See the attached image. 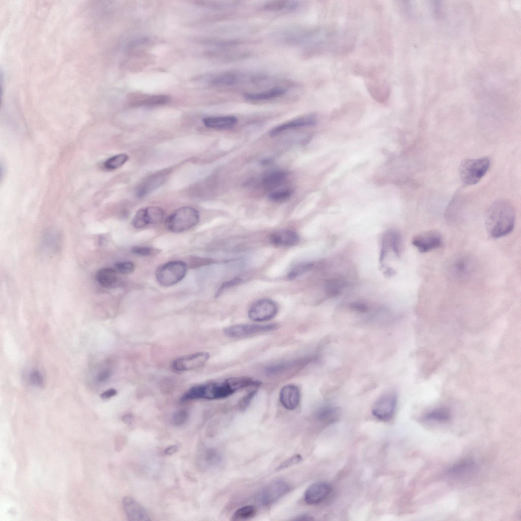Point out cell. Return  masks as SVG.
I'll return each mask as SVG.
<instances>
[{"mask_svg":"<svg viewBox=\"0 0 521 521\" xmlns=\"http://www.w3.org/2000/svg\"><path fill=\"white\" fill-rule=\"evenodd\" d=\"M302 457L300 455L296 454L285 461L279 467V470H282L295 465L301 461Z\"/></svg>","mask_w":521,"mask_h":521,"instance_id":"38","label":"cell"},{"mask_svg":"<svg viewBox=\"0 0 521 521\" xmlns=\"http://www.w3.org/2000/svg\"><path fill=\"white\" fill-rule=\"evenodd\" d=\"M474 463L470 459H466L449 468L447 471L448 474L453 477L463 476L473 471L474 468Z\"/></svg>","mask_w":521,"mask_h":521,"instance_id":"24","label":"cell"},{"mask_svg":"<svg viewBox=\"0 0 521 521\" xmlns=\"http://www.w3.org/2000/svg\"><path fill=\"white\" fill-rule=\"evenodd\" d=\"M316 121L317 119L314 115L303 116L274 128L270 132V136L274 137L288 130L313 126L316 124Z\"/></svg>","mask_w":521,"mask_h":521,"instance_id":"14","label":"cell"},{"mask_svg":"<svg viewBox=\"0 0 521 521\" xmlns=\"http://www.w3.org/2000/svg\"><path fill=\"white\" fill-rule=\"evenodd\" d=\"M116 271L121 274H129L133 273L135 269L134 264L129 261L119 262L115 265Z\"/></svg>","mask_w":521,"mask_h":521,"instance_id":"33","label":"cell"},{"mask_svg":"<svg viewBox=\"0 0 521 521\" xmlns=\"http://www.w3.org/2000/svg\"><path fill=\"white\" fill-rule=\"evenodd\" d=\"M313 265L314 264L312 263H304L297 265L290 272L289 278L291 279L296 278L302 273L310 270Z\"/></svg>","mask_w":521,"mask_h":521,"instance_id":"35","label":"cell"},{"mask_svg":"<svg viewBox=\"0 0 521 521\" xmlns=\"http://www.w3.org/2000/svg\"><path fill=\"white\" fill-rule=\"evenodd\" d=\"M330 485L324 481H319L311 485L304 493V500L309 504H317L323 501L330 494Z\"/></svg>","mask_w":521,"mask_h":521,"instance_id":"12","label":"cell"},{"mask_svg":"<svg viewBox=\"0 0 521 521\" xmlns=\"http://www.w3.org/2000/svg\"><path fill=\"white\" fill-rule=\"evenodd\" d=\"M187 269L188 265L185 262L180 261L168 262L157 270V280L163 286H172L185 278Z\"/></svg>","mask_w":521,"mask_h":521,"instance_id":"5","label":"cell"},{"mask_svg":"<svg viewBox=\"0 0 521 521\" xmlns=\"http://www.w3.org/2000/svg\"><path fill=\"white\" fill-rule=\"evenodd\" d=\"M111 375V371L109 369H105L100 372L97 376V381L103 383L107 381Z\"/></svg>","mask_w":521,"mask_h":521,"instance_id":"42","label":"cell"},{"mask_svg":"<svg viewBox=\"0 0 521 521\" xmlns=\"http://www.w3.org/2000/svg\"><path fill=\"white\" fill-rule=\"evenodd\" d=\"M385 274L387 276H391L393 274V270L391 269H388L385 272Z\"/></svg>","mask_w":521,"mask_h":521,"instance_id":"48","label":"cell"},{"mask_svg":"<svg viewBox=\"0 0 521 521\" xmlns=\"http://www.w3.org/2000/svg\"><path fill=\"white\" fill-rule=\"evenodd\" d=\"M133 416L130 414H126L123 417V418H122V420L127 424L131 423L133 421Z\"/></svg>","mask_w":521,"mask_h":521,"instance_id":"46","label":"cell"},{"mask_svg":"<svg viewBox=\"0 0 521 521\" xmlns=\"http://www.w3.org/2000/svg\"><path fill=\"white\" fill-rule=\"evenodd\" d=\"M168 100V97L166 96H153L147 99L144 104L147 106L160 105L167 103Z\"/></svg>","mask_w":521,"mask_h":521,"instance_id":"37","label":"cell"},{"mask_svg":"<svg viewBox=\"0 0 521 521\" xmlns=\"http://www.w3.org/2000/svg\"><path fill=\"white\" fill-rule=\"evenodd\" d=\"M132 252L134 254L140 256H151L156 255L160 253V251L151 248L137 247L132 249Z\"/></svg>","mask_w":521,"mask_h":521,"instance_id":"34","label":"cell"},{"mask_svg":"<svg viewBox=\"0 0 521 521\" xmlns=\"http://www.w3.org/2000/svg\"><path fill=\"white\" fill-rule=\"evenodd\" d=\"M278 311V306L275 302L269 299H262L252 305L248 316L253 321L264 322L274 318Z\"/></svg>","mask_w":521,"mask_h":521,"instance_id":"8","label":"cell"},{"mask_svg":"<svg viewBox=\"0 0 521 521\" xmlns=\"http://www.w3.org/2000/svg\"><path fill=\"white\" fill-rule=\"evenodd\" d=\"M209 357V354L206 352H197L180 357L173 362V369L178 372L195 370L204 365Z\"/></svg>","mask_w":521,"mask_h":521,"instance_id":"9","label":"cell"},{"mask_svg":"<svg viewBox=\"0 0 521 521\" xmlns=\"http://www.w3.org/2000/svg\"><path fill=\"white\" fill-rule=\"evenodd\" d=\"M474 258L466 253H459L451 257L446 264L449 276L454 280L464 281L472 277L475 269Z\"/></svg>","mask_w":521,"mask_h":521,"instance_id":"3","label":"cell"},{"mask_svg":"<svg viewBox=\"0 0 521 521\" xmlns=\"http://www.w3.org/2000/svg\"><path fill=\"white\" fill-rule=\"evenodd\" d=\"M423 418L426 421L445 422L450 418V413L445 408H438L426 413Z\"/></svg>","mask_w":521,"mask_h":521,"instance_id":"28","label":"cell"},{"mask_svg":"<svg viewBox=\"0 0 521 521\" xmlns=\"http://www.w3.org/2000/svg\"><path fill=\"white\" fill-rule=\"evenodd\" d=\"M240 281H241L240 279H235L234 280H232L231 281H229V282L225 283V284L222 285V286L221 287V289H220L219 291L218 294H221V293H222L223 292V291L224 290H225V289H226V288H228L229 287H231V286H232L233 285H235L236 284H237Z\"/></svg>","mask_w":521,"mask_h":521,"instance_id":"44","label":"cell"},{"mask_svg":"<svg viewBox=\"0 0 521 521\" xmlns=\"http://www.w3.org/2000/svg\"><path fill=\"white\" fill-rule=\"evenodd\" d=\"M287 91V90L284 88L275 87L260 93L245 94L243 97L252 102L267 101L282 97L286 94Z\"/></svg>","mask_w":521,"mask_h":521,"instance_id":"17","label":"cell"},{"mask_svg":"<svg viewBox=\"0 0 521 521\" xmlns=\"http://www.w3.org/2000/svg\"><path fill=\"white\" fill-rule=\"evenodd\" d=\"M515 212L512 204L505 200L494 202L487 210L485 228L488 234L494 238L511 233L515 226Z\"/></svg>","mask_w":521,"mask_h":521,"instance_id":"1","label":"cell"},{"mask_svg":"<svg viewBox=\"0 0 521 521\" xmlns=\"http://www.w3.org/2000/svg\"><path fill=\"white\" fill-rule=\"evenodd\" d=\"M189 417V413L185 410L177 411L173 417V423L176 426H181L185 424Z\"/></svg>","mask_w":521,"mask_h":521,"instance_id":"36","label":"cell"},{"mask_svg":"<svg viewBox=\"0 0 521 521\" xmlns=\"http://www.w3.org/2000/svg\"><path fill=\"white\" fill-rule=\"evenodd\" d=\"M231 386L236 391L243 388L250 386H259L261 384L259 381L255 380L248 377H234L226 380Z\"/></svg>","mask_w":521,"mask_h":521,"instance_id":"27","label":"cell"},{"mask_svg":"<svg viewBox=\"0 0 521 521\" xmlns=\"http://www.w3.org/2000/svg\"><path fill=\"white\" fill-rule=\"evenodd\" d=\"M397 397L396 393L389 390L383 393L373 405V415L378 419L388 421L393 417L396 408Z\"/></svg>","mask_w":521,"mask_h":521,"instance_id":"7","label":"cell"},{"mask_svg":"<svg viewBox=\"0 0 521 521\" xmlns=\"http://www.w3.org/2000/svg\"><path fill=\"white\" fill-rule=\"evenodd\" d=\"M129 159V157L127 155L122 153L108 159L104 163V167L107 170H114L124 166Z\"/></svg>","mask_w":521,"mask_h":521,"instance_id":"29","label":"cell"},{"mask_svg":"<svg viewBox=\"0 0 521 521\" xmlns=\"http://www.w3.org/2000/svg\"><path fill=\"white\" fill-rule=\"evenodd\" d=\"M117 393V391L115 389L110 388L107 390L104 391L101 395V397L103 399L107 400L109 399L114 396Z\"/></svg>","mask_w":521,"mask_h":521,"instance_id":"43","label":"cell"},{"mask_svg":"<svg viewBox=\"0 0 521 521\" xmlns=\"http://www.w3.org/2000/svg\"><path fill=\"white\" fill-rule=\"evenodd\" d=\"M178 450V447L176 445H171L166 448L165 450L166 454L168 455H172L175 453Z\"/></svg>","mask_w":521,"mask_h":521,"instance_id":"45","label":"cell"},{"mask_svg":"<svg viewBox=\"0 0 521 521\" xmlns=\"http://www.w3.org/2000/svg\"><path fill=\"white\" fill-rule=\"evenodd\" d=\"M96 278L98 283L106 288H112L118 282L116 270L110 268H103L99 270Z\"/></svg>","mask_w":521,"mask_h":521,"instance_id":"22","label":"cell"},{"mask_svg":"<svg viewBox=\"0 0 521 521\" xmlns=\"http://www.w3.org/2000/svg\"><path fill=\"white\" fill-rule=\"evenodd\" d=\"M132 224L137 229L143 228L148 225L145 218L144 208L137 212L133 219Z\"/></svg>","mask_w":521,"mask_h":521,"instance_id":"32","label":"cell"},{"mask_svg":"<svg viewBox=\"0 0 521 521\" xmlns=\"http://www.w3.org/2000/svg\"><path fill=\"white\" fill-rule=\"evenodd\" d=\"M256 513V508L254 506H243L234 512L232 519L235 520L248 519L255 516Z\"/></svg>","mask_w":521,"mask_h":521,"instance_id":"30","label":"cell"},{"mask_svg":"<svg viewBox=\"0 0 521 521\" xmlns=\"http://www.w3.org/2000/svg\"><path fill=\"white\" fill-rule=\"evenodd\" d=\"M167 173L166 171L157 173L149 177L139 187L137 195L143 197L155 190L163 184L166 178Z\"/></svg>","mask_w":521,"mask_h":521,"instance_id":"18","label":"cell"},{"mask_svg":"<svg viewBox=\"0 0 521 521\" xmlns=\"http://www.w3.org/2000/svg\"><path fill=\"white\" fill-rule=\"evenodd\" d=\"M301 6L298 1H273L267 3L263 9L272 12H292L297 11Z\"/></svg>","mask_w":521,"mask_h":521,"instance_id":"20","label":"cell"},{"mask_svg":"<svg viewBox=\"0 0 521 521\" xmlns=\"http://www.w3.org/2000/svg\"><path fill=\"white\" fill-rule=\"evenodd\" d=\"M296 519H297V520H312L313 518H312V517L311 516H309L308 515H301L300 516H298V518H296Z\"/></svg>","mask_w":521,"mask_h":521,"instance_id":"47","label":"cell"},{"mask_svg":"<svg viewBox=\"0 0 521 521\" xmlns=\"http://www.w3.org/2000/svg\"><path fill=\"white\" fill-rule=\"evenodd\" d=\"M237 121V118L233 116L208 117L203 119V123L207 128L219 130L232 129Z\"/></svg>","mask_w":521,"mask_h":521,"instance_id":"19","label":"cell"},{"mask_svg":"<svg viewBox=\"0 0 521 521\" xmlns=\"http://www.w3.org/2000/svg\"><path fill=\"white\" fill-rule=\"evenodd\" d=\"M199 221V213L196 209L183 207L176 210L166 219L165 226L171 232L181 233L195 227Z\"/></svg>","mask_w":521,"mask_h":521,"instance_id":"2","label":"cell"},{"mask_svg":"<svg viewBox=\"0 0 521 521\" xmlns=\"http://www.w3.org/2000/svg\"><path fill=\"white\" fill-rule=\"evenodd\" d=\"M491 161L488 158L469 159L462 162L459 168L462 181L467 185H475L487 172Z\"/></svg>","mask_w":521,"mask_h":521,"instance_id":"4","label":"cell"},{"mask_svg":"<svg viewBox=\"0 0 521 521\" xmlns=\"http://www.w3.org/2000/svg\"><path fill=\"white\" fill-rule=\"evenodd\" d=\"M292 190L287 188L281 189L272 192L269 195L270 200L274 202H284L288 200L292 195Z\"/></svg>","mask_w":521,"mask_h":521,"instance_id":"31","label":"cell"},{"mask_svg":"<svg viewBox=\"0 0 521 521\" xmlns=\"http://www.w3.org/2000/svg\"><path fill=\"white\" fill-rule=\"evenodd\" d=\"M290 489L289 484L286 481L273 480L261 490L258 496L259 501L265 506H271L288 493Z\"/></svg>","mask_w":521,"mask_h":521,"instance_id":"6","label":"cell"},{"mask_svg":"<svg viewBox=\"0 0 521 521\" xmlns=\"http://www.w3.org/2000/svg\"><path fill=\"white\" fill-rule=\"evenodd\" d=\"M280 401L287 409L294 410L299 405L300 393L298 387L294 385L284 386L280 392Z\"/></svg>","mask_w":521,"mask_h":521,"instance_id":"15","label":"cell"},{"mask_svg":"<svg viewBox=\"0 0 521 521\" xmlns=\"http://www.w3.org/2000/svg\"><path fill=\"white\" fill-rule=\"evenodd\" d=\"M442 243L441 234L435 230L428 231L416 236L412 244L421 253H425L439 248Z\"/></svg>","mask_w":521,"mask_h":521,"instance_id":"11","label":"cell"},{"mask_svg":"<svg viewBox=\"0 0 521 521\" xmlns=\"http://www.w3.org/2000/svg\"><path fill=\"white\" fill-rule=\"evenodd\" d=\"M287 177V174L285 172H274L264 177L263 185L264 188L267 190L278 188L284 183Z\"/></svg>","mask_w":521,"mask_h":521,"instance_id":"23","label":"cell"},{"mask_svg":"<svg viewBox=\"0 0 521 521\" xmlns=\"http://www.w3.org/2000/svg\"><path fill=\"white\" fill-rule=\"evenodd\" d=\"M339 410L335 407L324 406L320 408L316 412L318 419L326 423H330L338 418Z\"/></svg>","mask_w":521,"mask_h":521,"instance_id":"26","label":"cell"},{"mask_svg":"<svg viewBox=\"0 0 521 521\" xmlns=\"http://www.w3.org/2000/svg\"><path fill=\"white\" fill-rule=\"evenodd\" d=\"M242 75L234 72H228L220 74L213 78L211 83L212 85L217 87L233 86L242 80Z\"/></svg>","mask_w":521,"mask_h":521,"instance_id":"21","label":"cell"},{"mask_svg":"<svg viewBox=\"0 0 521 521\" xmlns=\"http://www.w3.org/2000/svg\"><path fill=\"white\" fill-rule=\"evenodd\" d=\"M123 506L128 519L131 521H148L150 517L145 508L134 498L128 496L123 500Z\"/></svg>","mask_w":521,"mask_h":521,"instance_id":"13","label":"cell"},{"mask_svg":"<svg viewBox=\"0 0 521 521\" xmlns=\"http://www.w3.org/2000/svg\"><path fill=\"white\" fill-rule=\"evenodd\" d=\"M270 239L272 244L275 246L288 247L297 244L299 241V237L293 231L283 230L272 233Z\"/></svg>","mask_w":521,"mask_h":521,"instance_id":"16","label":"cell"},{"mask_svg":"<svg viewBox=\"0 0 521 521\" xmlns=\"http://www.w3.org/2000/svg\"><path fill=\"white\" fill-rule=\"evenodd\" d=\"M256 393V391H252L243 398L240 405V408L242 410H245L248 407Z\"/></svg>","mask_w":521,"mask_h":521,"instance_id":"41","label":"cell"},{"mask_svg":"<svg viewBox=\"0 0 521 521\" xmlns=\"http://www.w3.org/2000/svg\"><path fill=\"white\" fill-rule=\"evenodd\" d=\"M350 308L354 311L361 313H366L369 310L368 306L367 305L360 302L352 303L350 305Z\"/></svg>","mask_w":521,"mask_h":521,"instance_id":"40","label":"cell"},{"mask_svg":"<svg viewBox=\"0 0 521 521\" xmlns=\"http://www.w3.org/2000/svg\"><path fill=\"white\" fill-rule=\"evenodd\" d=\"M145 209V215L148 225L161 223L165 217L164 210L158 206L149 207Z\"/></svg>","mask_w":521,"mask_h":521,"instance_id":"25","label":"cell"},{"mask_svg":"<svg viewBox=\"0 0 521 521\" xmlns=\"http://www.w3.org/2000/svg\"><path fill=\"white\" fill-rule=\"evenodd\" d=\"M30 381L35 385L42 386L44 384V378L38 371H35L30 375Z\"/></svg>","mask_w":521,"mask_h":521,"instance_id":"39","label":"cell"},{"mask_svg":"<svg viewBox=\"0 0 521 521\" xmlns=\"http://www.w3.org/2000/svg\"><path fill=\"white\" fill-rule=\"evenodd\" d=\"M277 324L257 325L239 324L230 326L224 330L225 334L231 338H242L256 333L265 332L277 329Z\"/></svg>","mask_w":521,"mask_h":521,"instance_id":"10","label":"cell"}]
</instances>
